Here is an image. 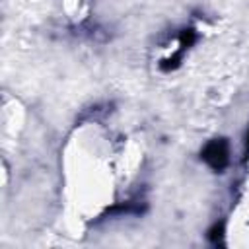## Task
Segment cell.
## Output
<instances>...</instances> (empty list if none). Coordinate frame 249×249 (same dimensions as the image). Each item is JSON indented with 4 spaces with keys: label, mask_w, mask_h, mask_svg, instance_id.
I'll return each instance as SVG.
<instances>
[{
    "label": "cell",
    "mask_w": 249,
    "mask_h": 249,
    "mask_svg": "<svg viewBox=\"0 0 249 249\" xmlns=\"http://www.w3.org/2000/svg\"><path fill=\"white\" fill-rule=\"evenodd\" d=\"M204 160L212 165V167H216V169H220L224 163H226V160H228V150H226V144L222 142V140H218V142H212V144H208L206 146V150H204Z\"/></svg>",
    "instance_id": "1"
}]
</instances>
